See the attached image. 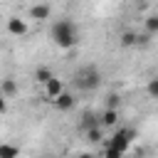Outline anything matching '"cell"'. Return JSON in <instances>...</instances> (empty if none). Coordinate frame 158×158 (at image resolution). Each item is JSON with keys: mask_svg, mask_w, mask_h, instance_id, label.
Returning <instances> with one entry per match:
<instances>
[{"mask_svg": "<svg viewBox=\"0 0 158 158\" xmlns=\"http://www.w3.org/2000/svg\"><path fill=\"white\" fill-rule=\"evenodd\" d=\"M148 44H151V35L138 32V37H136V47H148Z\"/></svg>", "mask_w": 158, "mask_h": 158, "instance_id": "ac0fdd59", "label": "cell"}, {"mask_svg": "<svg viewBox=\"0 0 158 158\" xmlns=\"http://www.w3.org/2000/svg\"><path fill=\"white\" fill-rule=\"evenodd\" d=\"M143 30H146V35H158V12L156 15H148L146 20H143Z\"/></svg>", "mask_w": 158, "mask_h": 158, "instance_id": "4fadbf2b", "label": "cell"}, {"mask_svg": "<svg viewBox=\"0 0 158 158\" xmlns=\"http://www.w3.org/2000/svg\"><path fill=\"white\" fill-rule=\"evenodd\" d=\"M74 158H96V156H94V153H86V151H84V153H77Z\"/></svg>", "mask_w": 158, "mask_h": 158, "instance_id": "44dd1931", "label": "cell"}, {"mask_svg": "<svg viewBox=\"0 0 158 158\" xmlns=\"http://www.w3.org/2000/svg\"><path fill=\"white\" fill-rule=\"evenodd\" d=\"M62 91H67V89H64V81H62L59 77H52V79L42 86V94H44V99H49V101H54Z\"/></svg>", "mask_w": 158, "mask_h": 158, "instance_id": "5b68a950", "label": "cell"}, {"mask_svg": "<svg viewBox=\"0 0 158 158\" xmlns=\"http://www.w3.org/2000/svg\"><path fill=\"white\" fill-rule=\"evenodd\" d=\"M136 37H138V32H133V30H126V32H121L118 35V44L121 47H136Z\"/></svg>", "mask_w": 158, "mask_h": 158, "instance_id": "7c38bea8", "label": "cell"}, {"mask_svg": "<svg viewBox=\"0 0 158 158\" xmlns=\"http://www.w3.org/2000/svg\"><path fill=\"white\" fill-rule=\"evenodd\" d=\"M121 104H123L121 94H109V96H106V106H104V109H116V111H118V109H121Z\"/></svg>", "mask_w": 158, "mask_h": 158, "instance_id": "2e32d148", "label": "cell"}, {"mask_svg": "<svg viewBox=\"0 0 158 158\" xmlns=\"http://www.w3.org/2000/svg\"><path fill=\"white\" fill-rule=\"evenodd\" d=\"M5 30H7V35H12V37H25L30 27H27V20H22V17L12 15V17H7Z\"/></svg>", "mask_w": 158, "mask_h": 158, "instance_id": "277c9868", "label": "cell"}, {"mask_svg": "<svg viewBox=\"0 0 158 158\" xmlns=\"http://www.w3.org/2000/svg\"><path fill=\"white\" fill-rule=\"evenodd\" d=\"M146 94H148L151 99H158V77L148 79V84H146Z\"/></svg>", "mask_w": 158, "mask_h": 158, "instance_id": "e0dca14e", "label": "cell"}, {"mask_svg": "<svg viewBox=\"0 0 158 158\" xmlns=\"http://www.w3.org/2000/svg\"><path fill=\"white\" fill-rule=\"evenodd\" d=\"M118 118H121V114L116 111V109H104V111H99V126L106 131V128H118Z\"/></svg>", "mask_w": 158, "mask_h": 158, "instance_id": "8992f818", "label": "cell"}, {"mask_svg": "<svg viewBox=\"0 0 158 158\" xmlns=\"http://www.w3.org/2000/svg\"><path fill=\"white\" fill-rule=\"evenodd\" d=\"M101 81H104V77H101V72H99L96 64H81L72 74V84L79 91H96L101 86Z\"/></svg>", "mask_w": 158, "mask_h": 158, "instance_id": "7a4b0ae2", "label": "cell"}, {"mask_svg": "<svg viewBox=\"0 0 158 158\" xmlns=\"http://www.w3.org/2000/svg\"><path fill=\"white\" fill-rule=\"evenodd\" d=\"M52 77H54V74H52L47 67H37V69H35V81H37V84H42V86H44Z\"/></svg>", "mask_w": 158, "mask_h": 158, "instance_id": "5bb4252c", "label": "cell"}, {"mask_svg": "<svg viewBox=\"0 0 158 158\" xmlns=\"http://www.w3.org/2000/svg\"><path fill=\"white\" fill-rule=\"evenodd\" d=\"M17 91H20V86H17V81L12 77H2L0 79V96L2 99H12V96H17Z\"/></svg>", "mask_w": 158, "mask_h": 158, "instance_id": "30bf717a", "label": "cell"}, {"mask_svg": "<svg viewBox=\"0 0 158 158\" xmlns=\"http://www.w3.org/2000/svg\"><path fill=\"white\" fill-rule=\"evenodd\" d=\"M52 15V5L49 2H35L27 7V17L30 20H49Z\"/></svg>", "mask_w": 158, "mask_h": 158, "instance_id": "ba28073f", "label": "cell"}, {"mask_svg": "<svg viewBox=\"0 0 158 158\" xmlns=\"http://www.w3.org/2000/svg\"><path fill=\"white\" fill-rule=\"evenodd\" d=\"M136 138V128L133 126H118V131L106 141V146H111V148H116V151H121V153H126V148L131 146V141Z\"/></svg>", "mask_w": 158, "mask_h": 158, "instance_id": "3957f363", "label": "cell"}, {"mask_svg": "<svg viewBox=\"0 0 158 158\" xmlns=\"http://www.w3.org/2000/svg\"><path fill=\"white\" fill-rule=\"evenodd\" d=\"M74 104H77V99H74L72 91H62V94L52 101V106H54L57 111H69V109H74Z\"/></svg>", "mask_w": 158, "mask_h": 158, "instance_id": "9c48e42d", "label": "cell"}, {"mask_svg": "<svg viewBox=\"0 0 158 158\" xmlns=\"http://www.w3.org/2000/svg\"><path fill=\"white\" fill-rule=\"evenodd\" d=\"M0 158H22V151L15 143H0Z\"/></svg>", "mask_w": 158, "mask_h": 158, "instance_id": "8fae6325", "label": "cell"}, {"mask_svg": "<svg viewBox=\"0 0 158 158\" xmlns=\"http://www.w3.org/2000/svg\"><path fill=\"white\" fill-rule=\"evenodd\" d=\"M91 128H101V126H99V114H96V111H84V114L79 116L77 131L86 133V131H91Z\"/></svg>", "mask_w": 158, "mask_h": 158, "instance_id": "52a82bcc", "label": "cell"}, {"mask_svg": "<svg viewBox=\"0 0 158 158\" xmlns=\"http://www.w3.org/2000/svg\"><path fill=\"white\" fill-rule=\"evenodd\" d=\"M84 138H86L89 143H101V141H104V128H91V131L84 133Z\"/></svg>", "mask_w": 158, "mask_h": 158, "instance_id": "9a60e30c", "label": "cell"}, {"mask_svg": "<svg viewBox=\"0 0 158 158\" xmlns=\"http://www.w3.org/2000/svg\"><path fill=\"white\" fill-rule=\"evenodd\" d=\"M5 111H7V99L0 96V114H5Z\"/></svg>", "mask_w": 158, "mask_h": 158, "instance_id": "ffe728a7", "label": "cell"}, {"mask_svg": "<svg viewBox=\"0 0 158 158\" xmlns=\"http://www.w3.org/2000/svg\"><path fill=\"white\" fill-rule=\"evenodd\" d=\"M104 158H123V153H121V151H116V148H111V146H106Z\"/></svg>", "mask_w": 158, "mask_h": 158, "instance_id": "d6986e66", "label": "cell"}, {"mask_svg": "<svg viewBox=\"0 0 158 158\" xmlns=\"http://www.w3.org/2000/svg\"><path fill=\"white\" fill-rule=\"evenodd\" d=\"M49 37H52V42H54L59 49H74V47L79 44V27H77L74 20L59 17V20L52 22Z\"/></svg>", "mask_w": 158, "mask_h": 158, "instance_id": "6da1fadb", "label": "cell"}]
</instances>
